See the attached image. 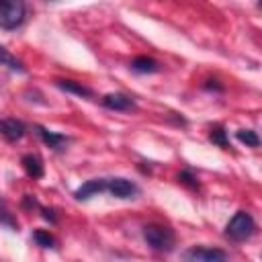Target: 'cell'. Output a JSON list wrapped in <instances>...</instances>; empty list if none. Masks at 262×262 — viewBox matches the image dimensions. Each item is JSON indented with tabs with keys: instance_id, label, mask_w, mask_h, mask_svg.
Returning <instances> with one entry per match:
<instances>
[{
	"instance_id": "cell-1",
	"label": "cell",
	"mask_w": 262,
	"mask_h": 262,
	"mask_svg": "<svg viewBox=\"0 0 262 262\" xmlns=\"http://www.w3.org/2000/svg\"><path fill=\"white\" fill-rule=\"evenodd\" d=\"M143 239L147 242V246L156 252H172L174 250V231L164 227V225H145L143 227Z\"/></svg>"
},
{
	"instance_id": "cell-2",
	"label": "cell",
	"mask_w": 262,
	"mask_h": 262,
	"mask_svg": "<svg viewBox=\"0 0 262 262\" xmlns=\"http://www.w3.org/2000/svg\"><path fill=\"white\" fill-rule=\"evenodd\" d=\"M254 231H256V223H254L252 215L246 211H237L225 227V235L233 242H244V239L252 237Z\"/></svg>"
},
{
	"instance_id": "cell-3",
	"label": "cell",
	"mask_w": 262,
	"mask_h": 262,
	"mask_svg": "<svg viewBox=\"0 0 262 262\" xmlns=\"http://www.w3.org/2000/svg\"><path fill=\"white\" fill-rule=\"evenodd\" d=\"M25 0H0V29H16L25 20Z\"/></svg>"
},
{
	"instance_id": "cell-4",
	"label": "cell",
	"mask_w": 262,
	"mask_h": 262,
	"mask_svg": "<svg viewBox=\"0 0 262 262\" xmlns=\"http://www.w3.org/2000/svg\"><path fill=\"white\" fill-rule=\"evenodd\" d=\"M106 192H111L117 199H135L139 194V188L135 182L115 176V178H106Z\"/></svg>"
},
{
	"instance_id": "cell-5",
	"label": "cell",
	"mask_w": 262,
	"mask_h": 262,
	"mask_svg": "<svg viewBox=\"0 0 262 262\" xmlns=\"http://www.w3.org/2000/svg\"><path fill=\"white\" fill-rule=\"evenodd\" d=\"M186 260H194V262H217V260H227V254L223 250L217 248H203V246H194L190 250L184 252Z\"/></svg>"
},
{
	"instance_id": "cell-6",
	"label": "cell",
	"mask_w": 262,
	"mask_h": 262,
	"mask_svg": "<svg viewBox=\"0 0 262 262\" xmlns=\"http://www.w3.org/2000/svg\"><path fill=\"white\" fill-rule=\"evenodd\" d=\"M102 104L106 108H111V111H121V113H127V111L135 108L133 98L127 96V94H121V92H113V94L102 96Z\"/></svg>"
},
{
	"instance_id": "cell-7",
	"label": "cell",
	"mask_w": 262,
	"mask_h": 262,
	"mask_svg": "<svg viewBox=\"0 0 262 262\" xmlns=\"http://www.w3.org/2000/svg\"><path fill=\"white\" fill-rule=\"evenodd\" d=\"M98 192H106V178H92V180L84 182L80 188H76L74 196L78 201H88L90 196H94Z\"/></svg>"
},
{
	"instance_id": "cell-8",
	"label": "cell",
	"mask_w": 262,
	"mask_h": 262,
	"mask_svg": "<svg viewBox=\"0 0 262 262\" xmlns=\"http://www.w3.org/2000/svg\"><path fill=\"white\" fill-rule=\"evenodd\" d=\"M25 125L16 119H0V133L8 139V141H18L25 135Z\"/></svg>"
},
{
	"instance_id": "cell-9",
	"label": "cell",
	"mask_w": 262,
	"mask_h": 262,
	"mask_svg": "<svg viewBox=\"0 0 262 262\" xmlns=\"http://www.w3.org/2000/svg\"><path fill=\"white\" fill-rule=\"evenodd\" d=\"M37 133H39V137L51 147V149H61L66 143H68V137L66 135H61V133H55V131H49V129H45V127H37Z\"/></svg>"
},
{
	"instance_id": "cell-10",
	"label": "cell",
	"mask_w": 262,
	"mask_h": 262,
	"mask_svg": "<svg viewBox=\"0 0 262 262\" xmlns=\"http://www.w3.org/2000/svg\"><path fill=\"white\" fill-rule=\"evenodd\" d=\"M57 88L70 92V94H76V96H82V98H92L94 92L90 88H86L84 84L80 82H74V80H57Z\"/></svg>"
},
{
	"instance_id": "cell-11",
	"label": "cell",
	"mask_w": 262,
	"mask_h": 262,
	"mask_svg": "<svg viewBox=\"0 0 262 262\" xmlns=\"http://www.w3.org/2000/svg\"><path fill=\"white\" fill-rule=\"evenodd\" d=\"M20 162H23L25 172H27L31 178H41V176H43V162H41L39 156H35V154H27V156H23Z\"/></svg>"
},
{
	"instance_id": "cell-12",
	"label": "cell",
	"mask_w": 262,
	"mask_h": 262,
	"mask_svg": "<svg viewBox=\"0 0 262 262\" xmlns=\"http://www.w3.org/2000/svg\"><path fill=\"white\" fill-rule=\"evenodd\" d=\"M131 70L133 72H139V74H154V72L160 70V66H158L156 59H151L147 55H139V57H135L131 61Z\"/></svg>"
},
{
	"instance_id": "cell-13",
	"label": "cell",
	"mask_w": 262,
	"mask_h": 262,
	"mask_svg": "<svg viewBox=\"0 0 262 262\" xmlns=\"http://www.w3.org/2000/svg\"><path fill=\"white\" fill-rule=\"evenodd\" d=\"M0 225L10 227L12 231H16V229H18V221L14 219V215L10 213V209L6 207V203H4V201H0Z\"/></svg>"
},
{
	"instance_id": "cell-14",
	"label": "cell",
	"mask_w": 262,
	"mask_h": 262,
	"mask_svg": "<svg viewBox=\"0 0 262 262\" xmlns=\"http://www.w3.org/2000/svg\"><path fill=\"white\" fill-rule=\"evenodd\" d=\"M235 137H237L242 143H246L248 147H258V145H260V137H258V133L252 131V129H239V131L235 133Z\"/></svg>"
},
{
	"instance_id": "cell-15",
	"label": "cell",
	"mask_w": 262,
	"mask_h": 262,
	"mask_svg": "<svg viewBox=\"0 0 262 262\" xmlns=\"http://www.w3.org/2000/svg\"><path fill=\"white\" fill-rule=\"evenodd\" d=\"M0 66H6V68H10V70H14V72H25L23 63H20L16 57H12L4 47H0Z\"/></svg>"
},
{
	"instance_id": "cell-16",
	"label": "cell",
	"mask_w": 262,
	"mask_h": 262,
	"mask_svg": "<svg viewBox=\"0 0 262 262\" xmlns=\"http://www.w3.org/2000/svg\"><path fill=\"white\" fill-rule=\"evenodd\" d=\"M209 139H211L215 145H219V147H229L227 131H225L223 127H213V129L209 131Z\"/></svg>"
},
{
	"instance_id": "cell-17",
	"label": "cell",
	"mask_w": 262,
	"mask_h": 262,
	"mask_svg": "<svg viewBox=\"0 0 262 262\" xmlns=\"http://www.w3.org/2000/svg\"><path fill=\"white\" fill-rule=\"evenodd\" d=\"M33 237H35V242H37L39 246H43V248H55V237H53L49 231H45V229H37V231L33 233Z\"/></svg>"
},
{
	"instance_id": "cell-18",
	"label": "cell",
	"mask_w": 262,
	"mask_h": 262,
	"mask_svg": "<svg viewBox=\"0 0 262 262\" xmlns=\"http://www.w3.org/2000/svg\"><path fill=\"white\" fill-rule=\"evenodd\" d=\"M178 182H182L184 186H188V188H199V182H196V178L192 176V172H188V170H182L180 174H178Z\"/></svg>"
},
{
	"instance_id": "cell-19",
	"label": "cell",
	"mask_w": 262,
	"mask_h": 262,
	"mask_svg": "<svg viewBox=\"0 0 262 262\" xmlns=\"http://www.w3.org/2000/svg\"><path fill=\"white\" fill-rule=\"evenodd\" d=\"M205 88H207V90H219V92L223 90V86H221V84H217V80H207Z\"/></svg>"
},
{
	"instance_id": "cell-20",
	"label": "cell",
	"mask_w": 262,
	"mask_h": 262,
	"mask_svg": "<svg viewBox=\"0 0 262 262\" xmlns=\"http://www.w3.org/2000/svg\"><path fill=\"white\" fill-rule=\"evenodd\" d=\"M41 211H43V219H49L51 223H55V221H57V217L53 215V209H43V207H41Z\"/></svg>"
},
{
	"instance_id": "cell-21",
	"label": "cell",
	"mask_w": 262,
	"mask_h": 262,
	"mask_svg": "<svg viewBox=\"0 0 262 262\" xmlns=\"http://www.w3.org/2000/svg\"><path fill=\"white\" fill-rule=\"evenodd\" d=\"M47 2H55V0H47Z\"/></svg>"
}]
</instances>
